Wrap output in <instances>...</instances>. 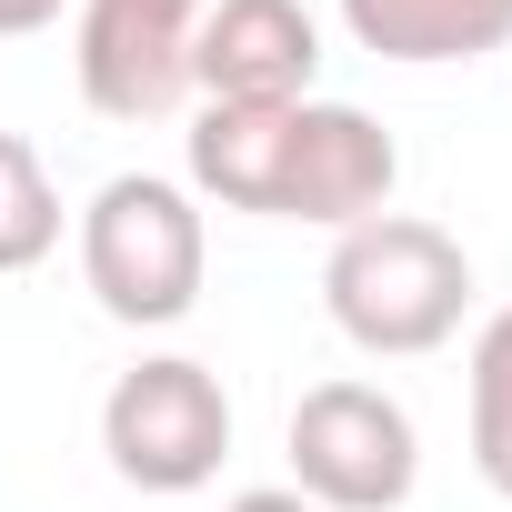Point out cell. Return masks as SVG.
<instances>
[{
	"label": "cell",
	"mask_w": 512,
	"mask_h": 512,
	"mask_svg": "<svg viewBox=\"0 0 512 512\" xmlns=\"http://www.w3.org/2000/svg\"><path fill=\"white\" fill-rule=\"evenodd\" d=\"M342 31L372 61L432 71V61H482L512 41V0H342Z\"/></svg>",
	"instance_id": "9"
},
{
	"label": "cell",
	"mask_w": 512,
	"mask_h": 512,
	"mask_svg": "<svg viewBox=\"0 0 512 512\" xmlns=\"http://www.w3.org/2000/svg\"><path fill=\"white\" fill-rule=\"evenodd\" d=\"M51 241H61V191L21 131H0V272L51 262Z\"/></svg>",
	"instance_id": "10"
},
{
	"label": "cell",
	"mask_w": 512,
	"mask_h": 512,
	"mask_svg": "<svg viewBox=\"0 0 512 512\" xmlns=\"http://www.w3.org/2000/svg\"><path fill=\"white\" fill-rule=\"evenodd\" d=\"M211 0H81V101L101 121H161L191 91V31Z\"/></svg>",
	"instance_id": "5"
},
{
	"label": "cell",
	"mask_w": 512,
	"mask_h": 512,
	"mask_svg": "<svg viewBox=\"0 0 512 512\" xmlns=\"http://www.w3.org/2000/svg\"><path fill=\"white\" fill-rule=\"evenodd\" d=\"M322 21L302 0H211L191 31V91L201 101H312Z\"/></svg>",
	"instance_id": "7"
},
{
	"label": "cell",
	"mask_w": 512,
	"mask_h": 512,
	"mask_svg": "<svg viewBox=\"0 0 512 512\" xmlns=\"http://www.w3.org/2000/svg\"><path fill=\"white\" fill-rule=\"evenodd\" d=\"M472 472L512 502V312L472 332Z\"/></svg>",
	"instance_id": "11"
},
{
	"label": "cell",
	"mask_w": 512,
	"mask_h": 512,
	"mask_svg": "<svg viewBox=\"0 0 512 512\" xmlns=\"http://www.w3.org/2000/svg\"><path fill=\"white\" fill-rule=\"evenodd\" d=\"M101 452L131 492H201L231 452V392L191 352H151L101 402Z\"/></svg>",
	"instance_id": "4"
},
{
	"label": "cell",
	"mask_w": 512,
	"mask_h": 512,
	"mask_svg": "<svg viewBox=\"0 0 512 512\" xmlns=\"http://www.w3.org/2000/svg\"><path fill=\"white\" fill-rule=\"evenodd\" d=\"M282 141H292V101H201L191 121V191L221 211H262L282 191Z\"/></svg>",
	"instance_id": "8"
},
{
	"label": "cell",
	"mask_w": 512,
	"mask_h": 512,
	"mask_svg": "<svg viewBox=\"0 0 512 512\" xmlns=\"http://www.w3.org/2000/svg\"><path fill=\"white\" fill-rule=\"evenodd\" d=\"M392 181H402V151L372 111L352 101H292V141H282V191H272V221H322V231H352L372 211H392Z\"/></svg>",
	"instance_id": "6"
},
{
	"label": "cell",
	"mask_w": 512,
	"mask_h": 512,
	"mask_svg": "<svg viewBox=\"0 0 512 512\" xmlns=\"http://www.w3.org/2000/svg\"><path fill=\"white\" fill-rule=\"evenodd\" d=\"M292 492L312 512H402L422 482V432L382 382H312L292 402Z\"/></svg>",
	"instance_id": "3"
},
{
	"label": "cell",
	"mask_w": 512,
	"mask_h": 512,
	"mask_svg": "<svg viewBox=\"0 0 512 512\" xmlns=\"http://www.w3.org/2000/svg\"><path fill=\"white\" fill-rule=\"evenodd\" d=\"M51 21H61V0H0V41H31Z\"/></svg>",
	"instance_id": "12"
},
{
	"label": "cell",
	"mask_w": 512,
	"mask_h": 512,
	"mask_svg": "<svg viewBox=\"0 0 512 512\" xmlns=\"http://www.w3.org/2000/svg\"><path fill=\"white\" fill-rule=\"evenodd\" d=\"M322 302L342 322L352 352H382V362H422L462 332L472 312V251L442 231V221H412V211H372L332 241L322 262Z\"/></svg>",
	"instance_id": "1"
},
{
	"label": "cell",
	"mask_w": 512,
	"mask_h": 512,
	"mask_svg": "<svg viewBox=\"0 0 512 512\" xmlns=\"http://www.w3.org/2000/svg\"><path fill=\"white\" fill-rule=\"evenodd\" d=\"M201 272H211V231H201V201L161 171H121L91 191L81 211V282L111 322L131 332H161L201 302Z\"/></svg>",
	"instance_id": "2"
},
{
	"label": "cell",
	"mask_w": 512,
	"mask_h": 512,
	"mask_svg": "<svg viewBox=\"0 0 512 512\" xmlns=\"http://www.w3.org/2000/svg\"><path fill=\"white\" fill-rule=\"evenodd\" d=\"M221 512H312V502H302V492H292V482H262V492H231V502H221Z\"/></svg>",
	"instance_id": "13"
}]
</instances>
